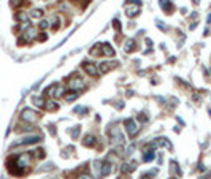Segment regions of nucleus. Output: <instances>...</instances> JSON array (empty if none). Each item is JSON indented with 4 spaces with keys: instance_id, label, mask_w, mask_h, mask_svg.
I'll use <instances>...</instances> for the list:
<instances>
[{
    "instance_id": "obj_9",
    "label": "nucleus",
    "mask_w": 211,
    "mask_h": 179,
    "mask_svg": "<svg viewBox=\"0 0 211 179\" xmlns=\"http://www.w3.org/2000/svg\"><path fill=\"white\" fill-rule=\"evenodd\" d=\"M95 143H97V138L94 135H86L83 140V146H86V147H94Z\"/></svg>"
},
{
    "instance_id": "obj_16",
    "label": "nucleus",
    "mask_w": 211,
    "mask_h": 179,
    "mask_svg": "<svg viewBox=\"0 0 211 179\" xmlns=\"http://www.w3.org/2000/svg\"><path fill=\"white\" fill-rule=\"evenodd\" d=\"M100 49H102V45H95V46H92V49L89 51L90 56H100Z\"/></svg>"
},
{
    "instance_id": "obj_29",
    "label": "nucleus",
    "mask_w": 211,
    "mask_h": 179,
    "mask_svg": "<svg viewBox=\"0 0 211 179\" xmlns=\"http://www.w3.org/2000/svg\"><path fill=\"white\" fill-rule=\"evenodd\" d=\"M48 38V35L46 33H40V37H38V40H40V41H45Z\"/></svg>"
},
{
    "instance_id": "obj_14",
    "label": "nucleus",
    "mask_w": 211,
    "mask_h": 179,
    "mask_svg": "<svg viewBox=\"0 0 211 179\" xmlns=\"http://www.w3.org/2000/svg\"><path fill=\"white\" fill-rule=\"evenodd\" d=\"M134 170H137V163H124L122 167H121L122 173H132Z\"/></svg>"
},
{
    "instance_id": "obj_13",
    "label": "nucleus",
    "mask_w": 211,
    "mask_h": 179,
    "mask_svg": "<svg viewBox=\"0 0 211 179\" xmlns=\"http://www.w3.org/2000/svg\"><path fill=\"white\" fill-rule=\"evenodd\" d=\"M45 109H46V111H57V109H59V103L57 102H52V100H48L45 103Z\"/></svg>"
},
{
    "instance_id": "obj_30",
    "label": "nucleus",
    "mask_w": 211,
    "mask_h": 179,
    "mask_svg": "<svg viewBox=\"0 0 211 179\" xmlns=\"http://www.w3.org/2000/svg\"><path fill=\"white\" fill-rule=\"evenodd\" d=\"M80 179H94V177L89 176V174H83V176H80Z\"/></svg>"
},
{
    "instance_id": "obj_23",
    "label": "nucleus",
    "mask_w": 211,
    "mask_h": 179,
    "mask_svg": "<svg viewBox=\"0 0 211 179\" xmlns=\"http://www.w3.org/2000/svg\"><path fill=\"white\" fill-rule=\"evenodd\" d=\"M156 173H157V171H156V170H152V171H149V173H146V174H143V176H141V179H152V176H154Z\"/></svg>"
},
{
    "instance_id": "obj_8",
    "label": "nucleus",
    "mask_w": 211,
    "mask_h": 179,
    "mask_svg": "<svg viewBox=\"0 0 211 179\" xmlns=\"http://www.w3.org/2000/svg\"><path fill=\"white\" fill-rule=\"evenodd\" d=\"M110 173H111V163H110V162H102L99 177H105V176H108Z\"/></svg>"
},
{
    "instance_id": "obj_17",
    "label": "nucleus",
    "mask_w": 211,
    "mask_h": 179,
    "mask_svg": "<svg viewBox=\"0 0 211 179\" xmlns=\"http://www.w3.org/2000/svg\"><path fill=\"white\" fill-rule=\"evenodd\" d=\"M76 97H78V92H76V90H73V92H68V94H65V95H64V98L67 100V102H72V100H75Z\"/></svg>"
},
{
    "instance_id": "obj_21",
    "label": "nucleus",
    "mask_w": 211,
    "mask_h": 179,
    "mask_svg": "<svg viewBox=\"0 0 211 179\" xmlns=\"http://www.w3.org/2000/svg\"><path fill=\"white\" fill-rule=\"evenodd\" d=\"M80 132H81L80 125H75V129H73V132H72V138H73V140H76L78 136H80Z\"/></svg>"
},
{
    "instance_id": "obj_4",
    "label": "nucleus",
    "mask_w": 211,
    "mask_h": 179,
    "mask_svg": "<svg viewBox=\"0 0 211 179\" xmlns=\"http://www.w3.org/2000/svg\"><path fill=\"white\" fill-rule=\"evenodd\" d=\"M124 125H125V129H127V132H129L130 136H135V133L138 132V125H137V122L134 119H125L124 120Z\"/></svg>"
},
{
    "instance_id": "obj_5",
    "label": "nucleus",
    "mask_w": 211,
    "mask_h": 179,
    "mask_svg": "<svg viewBox=\"0 0 211 179\" xmlns=\"http://www.w3.org/2000/svg\"><path fill=\"white\" fill-rule=\"evenodd\" d=\"M42 141V136H27V138H24V140H21V141H18V143H15V146H25V144H35V143H40Z\"/></svg>"
},
{
    "instance_id": "obj_15",
    "label": "nucleus",
    "mask_w": 211,
    "mask_h": 179,
    "mask_svg": "<svg viewBox=\"0 0 211 179\" xmlns=\"http://www.w3.org/2000/svg\"><path fill=\"white\" fill-rule=\"evenodd\" d=\"M134 48H135V40H134V38L127 40V43H125V46H124L125 52H132V51H134Z\"/></svg>"
},
{
    "instance_id": "obj_10",
    "label": "nucleus",
    "mask_w": 211,
    "mask_h": 179,
    "mask_svg": "<svg viewBox=\"0 0 211 179\" xmlns=\"http://www.w3.org/2000/svg\"><path fill=\"white\" fill-rule=\"evenodd\" d=\"M102 54H105V56H108V57H114V49L113 46H110V43H102Z\"/></svg>"
},
{
    "instance_id": "obj_26",
    "label": "nucleus",
    "mask_w": 211,
    "mask_h": 179,
    "mask_svg": "<svg viewBox=\"0 0 211 179\" xmlns=\"http://www.w3.org/2000/svg\"><path fill=\"white\" fill-rule=\"evenodd\" d=\"M48 25H49V21H42L40 22V29H46Z\"/></svg>"
},
{
    "instance_id": "obj_12",
    "label": "nucleus",
    "mask_w": 211,
    "mask_h": 179,
    "mask_svg": "<svg viewBox=\"0 0 211 179\" xmlns=\"http://www.w3.org/2000/svg\"><path fill=\"white\" fill-rule=\"evenodd\" d=\"M140 13V8L138 7H125V15L129 16V18H134V16H137Z\"/></svg>"
},
{
    "instance_id": "obj_2",
    "label": "nucleus",
    "mask_w": 211,
    "mask_h": 179,
    "mask_svg": "<svg viewBox=\"0 0 211 179\" xmlns=\"http://www.w3.org/2000/svg\"><path fill=\"white\" fill-rule=\"evenodd\" d=\"M21 119L24 122L33 124V122H37L38 119H40V114H38L37 111H33V109H30V108H25V109H22V113H21Z\"/></svg>"
},
{
    "instance_id": "obj_20",
    "label": "nucleus",
    "mask_w": 211,
    "mask_h": 179,
    "mask_svg": "<svg viewBox=\"0 0 211 179\" xmlns=\"http://www.w3.org/2000/svg\"><path fill=\"white\" fill-rule=\"evenodd\" d=\"M16 19H18V21H22L24 24L29 22V16L25 15V13H19V15H16Z\"/></svg>"
},
{
    "instance_id": "obj_25",
    "label": "nucleus",
    "mask_w": 211,
    "mask_h": 179,
    "mask_svg": "<svg viewBox=\"0 0 211 179\" xmlns=\"http://www.w3.org/2000/svg\"><path fill=\"white\" fill-rule=\"evenodd\" d=\"M35 152H37L35 155H37L38 159H43V157H45V151H43V149H37Z\"/></svg>"
},
{
    "instance_id": "obj_31",
    "label": "nucleus",
    "mask_w": 211,
    "mask_h": 179,
    "mask_svg": "<svg viewBox=\"0 0 211 179\" xmlns=\"http://www.w3.org/2000/svg\"><path fill=\"white\" fill-rule=\"evenodd\" d=\"M113 24H114V27H116V29H119V27H121V25H119V22H117V21H114Z\"/></svg>"
},
{
    "instance_id": "obj_19",
    "label": "nucleus",
    "mask_w": 211,
    "mask_h": 179,
    "mask_svg": "<svg viewBox=\"0 0 211 179\" xmlns=\"http://www.w3.org/2000/svg\"><path fill=\"white\" fill-rule=\"evenodd\" d=\"M32 102H33V105L38 106V108H45V103H43V100H42L40 97H32Z\"/></svg>"
},
{
    "instance_id": "obj_24",
    "label": "nucleus",
    "mask_w": 211,
    "mask_h": 179,
    "mask_svg": "<svg viewBox=\"0 0 211 179\" xmlns=\"http://www.w3.org/2000/svg\"><path fill=\"white\" fill-rule=\"evenodd\" d=\"M154 159V154L152 152H144V162H151Z\"/></svg>"
},
{
    "instance_id": "obj_7",
    "label": "nucleus",
    "mask_w": 211,
    "mask_h": 179,
    "mask_svg": "<svg viewBox=\"0 0 211 179\" xmlns=\"http://www.w3.org/2000/svg\"><path fill=\"white\" fill-rule=\"evenodd\" d=\"M83 68L89 76H97V65L92 62H83Z\"/></svg>"
},
{
    "instance_id": "obj_18",
    "label": "nucleus",
    "mask_w": 211,
    "mask_h": 179,
    "mask_svg": "<svg viewBox=\"0 0 211 179\" xmlns=\"http://www.w3.org/2000/svg\"><path fill=\"white\" fill-rule=\"evenodd\" d=\"M30 16H32V18H37V19H40V18L43 16V10H40V8H37V10H32Z\"/></svg>"
},
{
    "instance_id": "obj_27",
    "label": "nucleus",
    "mask_w": 211,
    "mask_h": 179,
    "mask_svg": "<svg viewBox=\"0 0 211 179\" xmlns=\"http://www.w3.org/2000/svg\"><path fill=\"white\" fill-rule=\"evenodd\" d=\"M25 2V0H13V5H15V7H19V5H22Z\"/></svg>"
},
{
    "instance_id": "obj_1",
    "label": "nucleus",
    "mask_w": 211,
    "mask_h": 179,
    "mask_svg": "<svg viewBox=\"0 0 211 179\" xmlns=\"http://www.w3.org/2000/svg\"><path fill=\"white\" fill-rule=\"evenodd\" d=\"M108 135H110V143H113V144H122L124 140H125L122 132H121V129L117 127V125H114L113 129H110Z\"/></svg>"
},
{
    "instance_id": "obj_11",
    "label": "nucleus",
    "mask_w": 211,
    "mask_h": 179,
    "mask_svg": "<svg viewBox=\"0 0 211 179\" xmlns=\"http://www.w3.org/2000/svg\"><path fill=\"white\" fill-rule=\"evenodd\" d=\"M114 67H117V62H114L113 65H110V62H102L99 65V72L100 73H107V72H110L111 68H114Z\"/></svg>"
},
{
    "instance_id": "obj_22",
    "label": "nucleus",
    "mask_w": 211,
    "mask_h": 179,
    "mask_svg": "<svg viewBox=\"0 0 211 179\" xmlns=\"http://www.w3.org/2000/svg\"><path fill=\"white\" fill-rule=\"evenodd\" d=\"M175 170V173H176V176H179L181 174V171H179V168H178V163L176 162H171V171Z\"/></svg>"
},
{
    "instance_id": "obj_6",
    "label": "nucleus",
    "mask_w": 211,
    "mask_h": 179,
    "mask_svg": "<svg viewBox=\"0 0 211 179\" xmlns=\"http://www.w3.org/2000/svg\"><path fill=\"white\" fill-rule=\"evenodd\" d=\"M159 5L164 10V13H167V15H171V13L175 11V7H173V3H171V0H159Z\"/></svg>"
},
{
    "instance_id": "obj_3",
    "label": "nucleus",
    "mask_w": 211,
    "mask_h": 179,
    "mask_svg": "<svg viewBox=\"0 0 211 179\" xmlns=\"http://www.w3.org/2000/svg\"><path fill=\"white\" fill-rule=\"evenodd\" d=\"M68 87H70V90H80V89L84 87V81L80 76L75 75V76H72L68 79Z\"/></svg>"
},
{
    "instance_id": "obj_28",
    "label": "nucleus",
    "mask_w": 211,
    "mask_h": 179,
    "mask_svg": "<svg viewBox=\"0 0 211 179\" xmlns=\"http://www.w3.org/2000/svg\"><path fill=\"white\" fill-rule=\"evenodd\" d=\"M138 120H141V122H146V120H148V117L144 116V114H140V116H138Z\"/></svg>"
}]
</instances>
